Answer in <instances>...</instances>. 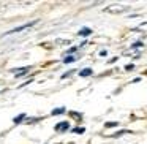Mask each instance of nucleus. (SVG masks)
<instances>
[{
    "mask_svg": "<svg viewBox=\"0 0 147 144\" xmlns=\"http://www.w3.org/2000/svg\"><path fill=\"white\" fill-rule=\"evenodd\" d=\"M38 22V21H32V22H27V24H22V26H19V27H14L13 30H10V32H7L5 35H13V33H18V32H22V30H26V29H30V27H33L35 24Z\"/></svg>",
    "mask_w": 147,
    "mask_h": 144,
    "instance_id": "nucleus-1",
    "label": "nucleus"
},
{
    "mask_svg": "<svg viewBox=\"0 0 147 144\" xmlns=\"http://www.w3.org/2000/svg\"><path fill=\"white\" fill-rule=\"evenodd\" d=\"M54 130L55 131H67V130H70V122H67V120H63V122H59V124H55V127H54Z\"/></svg>",
    "mask_w": 147,
    "mask_h": 144,
    "instance_id": "nucleus-2",
    "label": "nucleus"
},
{
    "mask_svg": "<svg viewBox=\"0 0 147 144\" xmlns=\"http://www.w3.org/2000/svg\"><path fill=\"white\" fill-rule=\"evenodd\" d=\"M127 10L125 7H120V5H112V7H108L106 8V13H123V11Z\"/></svg>",
    "mask_w": 147,
    "mask_h": 144,
    "instance_id": "nucleus-3",
    "label": "nucleus"
},
{
    "mask_svg": "<svg viewBox=\"0 0 147 144\" xmlns=\"http://www.w3.org/2000/svg\"><path fill=\"white\" fill-rule=\"evenodd\" d=\"M27 71H30V67H24V68H16V70H13L14 76L16 78H21V76H26Z\"/></svg>",
    "mask_w": 147,
    "mask_h": 144,
    "instance_id": "nucleus-4",
    "label": "nucleus"
},
{
    "mask_svg": "<svg viewBox=\"0 0 147 144\" xmlns=\"http://www.w3.org/2000/svg\"><path fill=\"white\" fill-rule=\"evenodd\" d=\"M78 35H79V37H84V38H86V37L92 35V29H89V27H82V29L78 32Z\"/></svg>",
    "mask_w": 147,
    "mask_h": 144,
    "instance_id": "nucleus-5",
    "label": "nucleus"
},
{
    "mask_svg": "<svg viewBox=\"0 0 147 144\" xmlns=\"http://www.w3.org/2000/svg\"><path fill=\"white\" fill-rule=\"evenodd\" d=\"M92 74H93L92 68H82V70L79 71V76L81 78H87V76H92Z\"/></svg>",
    "mask_w": 147,
    "mask_h": 144,
    "instance_id": "nucleus-6",
    "label": "nucleus"
},
{
    "mask_svg": "<svg viewBox=\"0 0 147 144\" xmlns=\"http://www.w3.org/2000/svg\"><path fill=\"white\" fill-rule=\"evenodd\" d=\"M65 111H67L65 108H55V109H52L51 116H60V114H63Z\"/></svg>",
    "mask_w": 147,
    "mask_h": 144,
    "instance_id": "nucleus-7",
    "label": "nucleus"
},
{
    "mask_svg": "<svg viewBox=\"0 0 147 144\" xmlns=\"http://www.w3.org/2000/svg\"><path fill=\"white\" fill-rule=\"evenodd\" d=\"M26 117H27V116H26V114H24V112H22V114L16 116V117L13 119V122H14V124H21V122H22V120H24V119H26Z\"/></svg>",
    "mask_w": 147,
    "mask_h": 144,
    "instance_id": "nucleus-8",
    "label": "nucleus"
},
{
    "mask_svg": "<svg viewBox=\"0 0 147 144\" xmlns=\"http://www.w3.org/2000/svg\"><path fill=\"white\" fill-rule=\"evenodd\" d=\"M127 133H130V130H120V131H115L114 135H111L112 138H120L122 135H127Z\"/></svg>",
    "mask_w": 147,
    "mask_h": 144,
    "instance_id": "nucleus-9",
    "label": "nucleus"
},
{
    "mask_svg": "<svg viewBox=\"0 0 147 144\" xmlns=\"http://www.w3.org/2000/svg\"><path fill=\"white\" fill-rule=\"evenodd\" d=\"M115 127H119V122L111 120V122H106L105 124V128H115Z\"/></svg>",
    "mask_w": 147,
    "mask_h": 144,
    "instance_id": "nucleus-10",
    "label": "nucleus"
},
{
    "mask_svg": "<svg viewBox=\"0 0 147 144\" xmlns=\"http://www.w3.org/2000/svg\"><path fill=\"white\" fill-rule=\"evenodd\" d=\"M74 60H76V57H74V55H67V57L63 59V64H73Z\"/></svg>",
    "mask_w": 147,
    "mask_h": 144,
    "instance_id": "nucleus-11",
    "label": "nucleus"
},
{
    "mask_svg": "<svg viewBox=\"0 0 147 144\" xmlns=\"http://www.w3.org/2000/svg\"><path fill=\"white\" fill-rule=\"evenodd\" d=\"M70 116H71V117H74V119H78V120H81V119H82V114H81V112L70 111Z\"/></svg>",
    "mask_w": 147,
    "mask_h": 144,
    "instance_id": "nucleus-12",
    "label": "nucleus"
},
{
    "mask_svg": "<svg viewBox=\"0 0 147 144\" xmlns=\"http://www.w3.org/2000/svg\"><path fill=\"white\" fill-rule=\"evenodd\" d=\"M71 131H73V133H79V135H82L84 131H86V128H84V127H74Z\"/></svg>",
    "mask_w": 147,
    "mask_h": 144,
    "instance_id": "nucleus-13",
    "label": "nucleus"
},
{
    "mask_svg": "<svg viewBox=\"0 0 147 144\" xmlns=\"http://www.w3.org/2000/svg\"><path fill=\"white\" fill-rule=\"evenodd\" d=\"M139 48H144L142 41H136V43H133V45H131V49H139Z\"/></svg>",
    "mask_w": 147,
    "mask_h": 144,
    "instance_id": "nucleus-14",
    "label": "nucleus"
},
{
    "mask_svg": "<svg viewBox=\"0 0 147 144\" xmlns=\"http://www.w3.org/2000/svg\"><path fill=\"white\" fill-rule=\"evenodd\" d=\"M78 49H79V46H73V48H70V49L67 51V55H71V54H74V52H76Z\"/></svg>",
    "mask_w": 147,
    "mask_h": 144,
    "instance_id": "nucleus-15",
    "label": "nucleus"
},
{
    "mask_svg": "<svg viewBox=\"0 0 147 144\" xmlns=\"http://www.w3.org/2000/svg\"><path fill=\"white\" fill-rule=\"evenodd\" d=\"M134 30H147V22H144V24H139V26H138Z\"/></svg>",
    "mask_w": 147,
    "mask_h": 144,
    "instance_id": "nucleus-16",
    "label": "nucleus"
},
{
    "mask_svg": "<svg viewBox=\"0 0 147 144\" xmlns=\"http://www.w3.org/2000/svg\"><path fill=\"white\" fill-rule=\"evenodd\" d=\"M73 73H76V71H74V70H70V71H67V73H65V74H62V79H65V78L71 76V74H73Z\"/></svg>",
    "mask_w": 147,
    "mask_h": 144,
    "instance_id": "nucleus-17",
    "label": "nucleus"
},
{
    "mask_svg": "<svg viewBox=\"0 0 147 144\" xmlns=\"http://www.w3.org/2000/svg\"><path fill=\"white\" fill-rule=\"evenodd\" d=\"M133 68H134V65H133V64H128V65H125V70H127V71H131Z\"/></svg>",
    "mask_w": 147,
    "mask_h": 144,
    "instance_id": "nucleus-18",
    "label": "nucleus"
},
{
    "mask_svg": "<svg viewBox=\"0 0 147 144\" xmlns=\"http://www.w3.org/2000/svg\"><path fill=\"white\" fill-rule=\"evenodd\" d=\"M100 55H101V57H106V55H108V51H106V49H103V51H100Z\"/></svg>",
    "mask_w": 147,
    "mask_h": 144,
    "instance_id": "nucleus-19",
    "label": "nucleus"
},
{
    "mask_svg": "<svg viewBox=\"0 0 147 144\" xmlns=\"http://www.w3.org/2000/svg\"><path fill=\"white\" fill-rule=\"evenodd\" d=\"M114 62H117V57H112L111 60H109V64H114Z\"/></svg>",
    "mask_w": 147,
    "mask_h": 144,
    "instance_id": "nucleus-20",
    "label": "nucleus"
},
{
    "mask_svg": "<svg viewBox=\"0 0 147 144\" xmlns=\"http://www.w3.org/2000/svg\"><path fill=\"white\" fill-rule=\"evenodd\" d=\"M146 74H147V71H146Z\"/></svg>",
    "mask_w": 147,
    "mask_h": 144,
    "instance_id": "nucleus-21",
    "label": "nucleus"
}]
</instances>
